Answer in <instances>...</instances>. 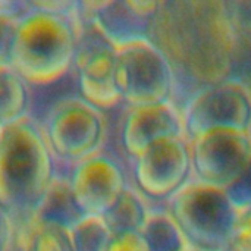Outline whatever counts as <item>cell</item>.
Instances as JSON below:
<instances>
[{
    "label": "cell",
    "instance_id": "obj_1",
    "mask_svg": "<svg viewBox=\"0 0 251 251\" xmlns=\"http://www.w3.org/2000/svg\"><path fill=\"white\" fill-rule=\"evenodd\" d=\"M149 40L166 56L178 81L201 88L231 78L238 34L222 0H166L151 19Z\"/></svg>",
    "mask_w": 251,
    "mask_h": 251
},
{
    "label": "cell",
    "instance_id": "obj_2",
    "mask_svg": "<svg viewBox=\"0 0 251 251\" xmlns=\"http://www.w3.org/2000/svg\"><path fill=\"white\" fill-rule=\"evenodd\" d=\"M57 175V163L31 116L0 131V203L13 221L37 215Z\"/></svg>",
    "mask_w": 251,
    "mask_h": 251
},
{
    "label": "cell",
    "instance_id": "obj_3",
    "mask_svg": "<svg viewBox=\"0 0 251 251\" xmlns=\"http://www.w3.org/2000/svg\"><path fill=\"white\" fill-rule=\"evenodd\" d=\"M16 21L9 65L31 85L46 87L72 71L84 31L79 10L56 13L31 6Z\"/></svg>",
    "mask_w": 251,
    "mask_h": 251
},
{
    "label": "cell",
    "instance_id": "obj_4",
    "mask_svg": "<svg viewBox=\"0 0 251 251\" xmlns=\"http://www.w3.org/2000/svg\"><path fill=\"white\" fill-rule=\"evenodd\" d=\"M165 213L191 251H225L240 215L224 190L196 181L165 203Z\"/></svg>",
    "mask_w": 251,
    "mask_h": 251
},
{
    "label": "cell",
    "instance_id": "obj_5",
    "mask_svg": "<svg viewBox=\"0 0 251 251\" xmlns=\"http://www.w3.org/2000/svg\"><path fill=\"white\" fill-rule=\"evenodd\" d=\"M38 125L56 163L69 169L103 153L107 138L104 112L79 96L56 100Z\"/></svg>",
    "mask_w": 251,
    "mask_h": 251
},
{
    "label": "cell",
    "instance_id": "obj_6",
    "mask_svg": "<svg viewBox=\"0 0 251 251\" xmlns=\"http://www.w3.org/2000/svg\"><path fill=\"white\" fill-rule=\"evenodd\" d=\"M115 75L122 103L128 107L172 103L174 71L166 56L150 40L118 49Z\"/></svg>",
    "mask_w": 251,
    "mask_h": 251
},
{
    "label": "cell",
    "instance_id": "obj_7",
    "mask_svg": "<svg viewBox=\"0 0 251 251\" xmlns=\"http://www.w3.org/2000/svg\"><path fill=\"white\" fill-rule=\"evenodd\" d=\"M188 141L218 129L251 134V90L237 78L201 88L182 110Z\"/></svg>",
    "mask_w": 251,
    "mask_h": 251
},
{
    "label": "cell",
    "instance_id": "obj_8",
    "mask_svg": "<svg viewBox=\"0 0 251 251\" xmlns=\"http://www.w3.org/2000/svg\"><path fill=\"white\" fill-rule=\"evenodd\" d=\"M193 181L226 190L251 160V134L232 129L206 132L190 141Z\"/></svg>",
    "mask_w": 251,
    "mask_h": 251
},
{
    "label": "cell",
    "instance_id": "obj_9",
    "mask_svg": "<svg viewBox=\"0 0 251 251\" xmlns=\"http://www.w3.org/2000/svg\"><path fill=\"white\" fill-rule=\"evenodd\" d=\"M135 190L146 199L169 201L193 181L190 141L174 138L160 141L134 159Z\"/></svg>",
    "mask_w": 251,
    "mask_h": 251
},
{
    "label": "cell",
    "instance_id": "obj_10",
    "mask_svg": "<svg viewBox=\"0 0 251 251\" xmlns=\"http://www.w3.org/2000/svg\"><path fill=\"white\" fill-rule=\"evenodd\" d=\"M115 49L91 25L84 28L72 71L75 72L79 97L100 109L110 110L122 103L116 85Z\"/></svg>",
    "mask_w": 251,
    "mask_h": 251
},
{
    "label": "cell",
    "instance_id": "obj_11",
    "mask_svg": "<svg viewBox=\"0 0 251 251\" xmlns=\"http://www.w3.org/2000/svg\"><path fill=\"white\" fill-rule=\"evenodd\" d=\"M66 176L84 218H104L128 188L121 163L106 153L75 165Z\"/></svg>",
    "mask_w": 251,
    "mask_h": 251
},
{
    "label": "cell",
    "instance_id": "obj_12",
    "mask_svg": "<svg viewBox=\"0 0 251 251\" xmlns=\"http://www.w3.org/2000/svg\"><path fill=\"white\" fill-rule=\"evenodd\" d=\"M81 16L97 29L115 49L149 40L151 19L160 1L107 0L79 1Z\"/></svg>",
    "mask_w": 251,
    "mask_h": 251
},
{
    "label": "cell",
    "instance_id": "obj_13",
    "mask_svg": "<svg viewBox=\"0 0 251 251\" xmlns=\"http://www.w3.org/2000/svg\"><path fill=\"white\" fill-rule=\"evenodd\" d=\"M174 138H185L182 112L174 103L128 109L121 129V143L132 160L151 146Z\"/></svg>",
    "mask_w": 251,
    "mask_h": 251
},
{
    "label": "cell",
    "instance_id": "obj_14",
    "mask_svg": "<svg viewBox=\"0 0 251 251\" xmlns=\"http://www.w3.org/2000/svg\"><path fill=\"white\" fill-rule=\"evenodd\" d=\"M34 219L66 231H71L79 221L84 219V215L79 212L74 200L68 176L59 174L56 175Z\"/></svg>",
    "mask_w": 251,
    "mask_h": 251
},
{
    "label": "cell",
    "instance_id": "obj_15",
    "mask_svg": "<svg viewBox=\"0 0 251 251\" xmlns=\"http://www.w3.org/2000/svg\"><path fill=\"white\" fill-rule=\"evenodd\" d=\"M31 85L10 66L0 65V128L29 116Z\"/></svg>",
    "mask_w": 251,
    "mask_h": 251
},
{
    "label": "cell",
    "instance_id": "obj_16",
    "mask_svg": "<svg viewBox=\"0 0 251 251\" xmlns=\"http://www.w3.org/2000/svg\"><path fill=\"white\" fill-rule=\"evenodd\" d=\"M150 212L144 201V197L135 190L128 187L116 204L106 213L104 224L107 225L112 235L141 232Z\"/></svg>",
    "mask_w": 251,
    "mask_h": 251
},
{
    "label": "cell",
    "instance_id": "obj_17",
    "mask_svg": "<svg viewBox=\"0 0 251 251\" xmlns=\"http://www.w3.org/2000/svg\"><path fill=\"white\" fill-rule=\"evenodd\" d=\"M149 251H188V247L174 221L163 212L150 213L140 232Z\"/></svg>",
    "mask_w": 251,
    "mask_h": 251
},
{
    "label": "cell",
    "instance_id": "obj_18",
    "mask_svg": "<svg viewBox=\"0 0 251 251\" xmlns=\"http://www.w3.org/2000/svg\"><path fill=\"white\" fill-rule=\"evenodd\" d=\"M22 251H75L71 232L35 219L26 222L22 237Z\"/></svg>",
    "mask_w": 251,
    "mask_h": 251
},
{
    "label": "cell",
    "instance_id": "obj_19",
    "mask_svg": "<svg viewBox=\"0 0 251 251\" xmlns=\"http://www.w3.org/2000/svg\"><path fill=\"white\" fill-rule=\"evenodd\" d=\"M75 251H106L112 232L101 218H84L71 231Z\"/></svg>",
    "mask_w": 251,
    "mask_h": 251
},
{
    "label": "cell",
    "instance_id": "obj_20",
    "mask_svg": "<svg viewBox=\"0 0 251 251\" xmlns=\"http://www.w3.org/2000/svg\"><path fill=\"white\" fill-rule=\"evenodd\" d=\"M238 213L251 207V160L243 174L225 190Z\"/></svg>",
    "mask_w": 251,
    "mask_h": 251
},
{
    "label": "cell",
    "instance_id": "obj_21",
    "mask_svg": "<svg viewBox=\"0 0 251 251\" xmlns=\"http://www.w3.org/2000/svg\"><path fill=\"white\" fill-rule=\"evenodd\" d=\"M225 3L238 37L246 35L251 38V0H231Z\"/></svg>",
    "mask_w": 251,
    "mask_h": 251
},
{
    "label": "cell",
    "instance_id": "obj_22",
    "mask_svg": "<svg viewBox=\"0 0 251 251\" xmlns=\"http://www.w3.org/2000/svg\"><path fill=\"white\" fill-rule=\"evenodd\" d=\"M225 251H251V207L238 215L235 231Z\"/></svg>",
    "mask_w": 251,
    "mask_h": 251
},
{
    "label": "cell",
    "instance_id": "obj_23",
    "mask_svg": "<svg viewBox=\"0 0 251 251\" xmlns=\"http://www.w3.org/2000/svg\"><path fill=\"white\" fill-rule=\"evenodd\" d=\"M106 251H149V249L140 232H129L112 235Z\"/></svg>",
    "mask_w": 251,
    "mask_h": 251
},
{
    "label": "cell",
    "instance_id": "obj_24",
    "mask_svg": "<svg viewBox=\"0 0 251 251\" xmlns=\"http://www.w3.org/2000/svg\"><path fill=\"white\" fill-rule=\"evenodd\" d=\"M16 21L18 19L0 18V65H9V54L16 29Z\"/></svg>",
    "mask_w": 251,
    "mask_h": 251
},
{
    "label": "cell",
    "instance_id": "obj_25",
    "mask_svg": "<svg viewBox=\"0 0 251 251\" xmlns=\"http://www.w3.org/2000/svg\"><path fill=\"white\" fill-rule=\"evenodd\" d=\"M13 235V219L0 203V251H9Z\"/></svg>",
    "mask_w": 251,
    "mask_h": 251
},
{
    "label": "cell",
    "instance_id": "obj_26",
    "mask_svg": "<svg viewBox=\"0 0 251 251\" xmlns=\"http://www.w3.org/2000/svg\"><path fill=\"white\" fill-rule=\"evenodd\" d=\"M29 9L28 1L22 0H0V18L19 19Z\"/></svg>",
    "mask_w": 251,
    "mask_h": 251
},
{
    "label": "cell",
    "instance_id": "obj_27",
    "mask_svg": "<svg viewBox=\"0 0 251 251\" xmlns=\"http://www.w3.org/2000/svg\"><path fill=\"white\" fill-rule=\"evenodd\" d=\"M0 131H1V128H0Z\"/></svg>",
    "mask_w": 251,
    "mask_h": 251
},
{
    "label": "cell",
    "instance_id": "obj_28",
    "mask_svg": "<svg viewBox=\"0 0 251 251\" xmlns=\"http://www.w3.org/2000/svg\"><path fill=\"white\" fill-rule=\"evenodd\" d=\"M188 251H191V250H188Z\"/></svg>",
    "mask_w": 251,
    "mask_h": 251
}]
</instances>
